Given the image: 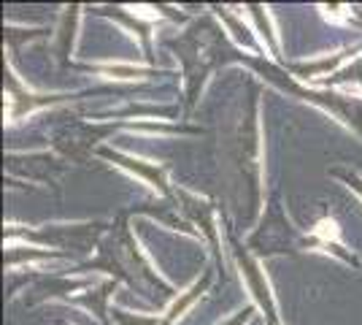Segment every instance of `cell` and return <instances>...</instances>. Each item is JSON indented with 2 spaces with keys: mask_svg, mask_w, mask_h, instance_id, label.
I'll list each match as a JSON object with an SVG mask.
<instances>
[{
  "mask_svg": "<svg viewBox=\"0 0 362 325\" xmlns=\"http://www.w3.org/2000/svg\"><path fill=\"white\" fill-rule=\"evenodd\" d=\"M98 155L111 160L114 166L124 169L127 173L138 176V179H141V182H146V185H149L151 190L163 198V201L176 206L179 187H173L170 182H168V166H163V163H151V160H144V157H136V155H127V152L111 149V147H100V149H98Z\"/></svg>",
  "mask_w": 362,
  "mask_h": 325,
  "instance_id": "ba28073f",
  "label": "cell"
},
{
  "mask_svg": "<svg viewBox=\"0 0 362 325\" xmlns=\"http://www.w3.org/2000/svg\"><path fill=\"white\" fill-rule=\"evenodd\" d=\"M246 11L252 16V22H255V28L259 33V41H262V47L271 52L273 60H281V47H279V38H276V30H273L271 25V16H268V8L265 6H246Z\"/></svg>",
  "mask_w": 362,
  "mask_h": 325,
  "instance_id": "8fae6325",
  "label": "cell"
},
{
  "mask_svg": "<svg viewBox=\"0 0 362 325\" xmlns=\"http://www.w3.org/2000/svg\"><path fill=\"white\" fill-rule=\"evenodd\" d=\"M165 47L173 49L176 60L181 62L187 111H192L206 87V79L211 76L214 71H219L225 62H233V57H225V30L206 14L203 19H197L192 28L179 33V38L165 41Z\"/></svg>",
  "mask_w": 362,
  "mask_h": 325,
  "instance_id": "7a4b0ae2",
  "label": "cell"
},
{
  "mask_svg": "<svg viewBox=\"0 0 362 325\" xmlns=\"http://www.w3.org/2000/svg\"><path fill=\"white\" fill-rule=\"evenodd\" d=\"M78 6H68L62 14L60 25V62L68 65V55L74 52V38H76V25H78Z\"/></svg>",
  "mask_w": 362,
  "mask_h": 325,
  "instance_id": "4fadbf2b",
  "label": "cell"
},
{
  "mask_svg": "<svg viewBox=\"0 0 362 325\" xmlns=\"http://www.w3.org/2000/svg\"><path fill=\"white\" fill-rule=\"evenodd\" d=\"M246 247L252 249V255H257V258H271V255L311 249V239H308V233H300L289 222L284 209H281V201H279V193H273L271 203L265 206L262 225L249 236Z\"/></svg>",
  "mask_w": 362,
  "mask_h": 325,
  "instance_id": "5b68a950",
  "label": "cell"
},
{
  "mask_svg": "<svg viewBox=\"0 0 362 325\" xmlns=\"http://www.w3.org/2000/svg\"><path fill=\"white\" fill-rule=\"evenodd\" d=\"M68 160L57 157L52 152H30V155H6V169L8 173H19L33 182H46V185H57L60 176L65 173Z\"/></svg>",
  "mask_w": 362,
  "mask_h": 325,
  "instance_id": "9c48e42d",
  "label": "cell"
},
{
  "mask_svg": "<svg viewBox=\"0 0 362 325\" xmlns=\"http://www.w3.org/2000/svg\"><path fill=\"white\" fill-rule=\"evenodd\" d=\"M255 312H257V307H255V304H249V307L238 309L233 317H227L225 323H219V325H249V323H252V317H255Z\"/></svg>",
  "mask_w": 362,
  "mask_h": 325,
  "instance_id": "2e32d148",
  "label": "cell"
},
{
  "mask_svg": "<svg viewBox=\"0 0 362 325\" xmlns=\"http://www.w3.org/2000/svg\"><path fill=\"white\" fill-rule=\"evenodd\" d=\"M108 222H68V225H38V228H8L6 239H22L30 244H41L49 247L60 255H71V252H92V247H98L103 241V236L108 233Z\"/></svg>",
  "mask_w": 362,
  "mask_h": 325,
  "instance_id": "277c9868",
  "label": "cell"
},
{
  "mask_svg": "<svg viewBox=\"0 0 362 325\" xmlns=\"http://www.w3.org/2000/svg\"><path fill=\"white\" fill-rule=\"evenodd\" d=\"M319 87H327V90H332V87H344V90H354V93L362 98V57H354V60H349L338 74H332L330 79H325Z\"/></svg>",
  "mask_w": 362,
  "mask_h": 325,
  "instance_id": "7c38bea8",
  "label": "cell"
},
{
  "mask_svg": "<svg viewBox=\"0 0 362 325\" xmlns=\"http://www.w3.org/2000/svg\"><path fill=\"white\" fill-rule=\"evenodd\" d=\"M227 241H230V252H233V261H235V268L241 274L246 290L252 295V304L262 312V320L265 325H284L281 323V314H279V307H276V298H273L271 282L262 271V263L259 258L252 255V249L238 241V236L233 228H227Z\"/></svg>",
  "mask_w": 362,
  "mask_h": 325,
  "instance_id": "8992f818",
  "label": "cell"
},
{
  "mask_svg": "<svg viewBox=\"0 0 362 325\" xmlns=\"http://www.w3.org/2000/svg\"><path fill=\"white\" fill-rule=\"evenodd\" d=\"M233 62H241L246 68H252L262 81L273 84L276 90L298 98L303 103L322 108L325 114H332L341 125H346L354 136L362 139V98L354 93H338L327 87H305L300 79H295L284 65L268 62L265 57L257 55H233Z\"/></svg>",
  "mask_w": 362,
  "mask_h": 325,
  "instance_id": "3957f363",
  "label": "cell"
},
{
  "mask_svg": "<svg viewBox=\"0 0 362 325\" xmlns=\"http://www.w3.org/2000/svg\"><path fill=\"white\" fill-rule=\"evenodd\" d=\"M330 176H335V179H341L344 185L349 187V190H354L357 195L362 198V176L357 173V171H349V169H332Z\"/></svg>",
  "mask_w": 362,
  "mask_h": 325,
  "instance_id": "9a60e30c",
  "label": "cell"
},
{
  "mask_svg": "<svg viewBox=\"0 0 362 325\" xmlns=\"http://www.w3.org/2000/svg\"><path fill=\"white\" fill-rule=\"evenodd\" d=\"M95 74H103L108 79H144L154 76V74H163V71H151V68H138V65H92Z\"/></svg>",
  "mask_w": 362,
  "mask_h": 325,
  "instance_id": "5bb4252c",
  "label": "cell"
},
{
  "mask_svg": "<svg viewBox=\"0 0 362 325\" xmlns=\"http://www.w3.org/2000/svg\"><path fill=\"white\" fill-rule=\"evenodd\" d=\"M235 155L233 163L238 166V173L246 185L252 187V195H255V206L259 209L262 203V166H259V122H257V93L252 98V108L249 114L238 122L235 130Z\"/></svg>",
  "mask_w": 362,
  "mask_h": 325,
  "instance_id": "52a82bcc",
  "label": "cell"
},
{
  "mask_svg": "<svg viewBox=\"0 0 362 325\" xmlns=\"http://www.w3.org/2000/svg\"><path fill=\"white\" fill-rule=\"evenodd\" d=\"M138 212H149V209H122L103 236V241L98 244V258L81 263L74 271H106L111 274V279L138 287L141 295H146L151 301H168V298L173 301L176 290L151 268L130 231V217Z\"/></svg>",
  "mask_w": 362,
  "mask_h": 325,
  "instance_id": "6da1fadb",
  "label": "cell"
},
{
  "mask_svg": "<svg viewBox=\"0 0 362 325\" xmlns=\"http://www.w3.org/2000/svg\"><path fill=\"white\" fill-rule=\"evenodd\" d=\"M6 95H8V120L11 122L22 120L25 114H33L35 108L52 106V103L65 101V98H76V95H46V93H33V90L25 93V87H22V81L11 71V65H6Z\"/></svg>",
  "mask_w": 362,
  "mask_h": 325,
  "instance_id": "30bf717a",
  "label": "cell"
}]
</instances>
